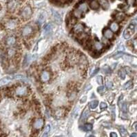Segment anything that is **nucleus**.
<instances>
[{"instance_id": "obj_1", "label": "nucleus", "mask_w": 137, "mask_h": 137, "mask_svg": "<svg viewBox=\"0 0 137 137\" xmlns=\"http://www.w3.org/2000/svg\"><path fill=\"white\" fill-rule=\"evenodd\" d=\"M134 31H135V25L134 24H129L123 32V37L125 39H129L134 35Z\"/></svg>"}, {"instance_id": "obj_2", "label": "nucleus", "mask_w": 137, "mask_h": 137, "mask_svg": "<svg viewBox=\"0 0 137 137\" xmlns=\"http://www.w3.org/2000/svg\"><path fill=\"white\" fill-rule=\"evenodd\" d=\"M32 14V10L31 7L30 6H26L24 8L22 9L21 12V16L22 18H24L25 19H29Z\"/></svg>"}, {"instance_id": "obj_3", "label": "nucleus", "mask_w": 137, "mask_h": 137, "mask_svg": "<svg viewBox=\"0 0 137 137\" xmlns=\"http://www.w3.org/2000/svg\"><path fill=\"white\" fill-rule=\"evenodd\" d=\"M34 32V30L32 26L27 25L24 26L22 30H21V35L22 36L24 37H28L31 36L32 35V33Z\"/></svg>"}, {"instance_id": "obj_4", "label": "nucleus", "mask_w": 137, "mask_h": 137, "mask_svg": "<svg viewBox=\"0 0 137 137\" xmlns=\"http://www.w3.org/2000/svg\"><path fill=\"white\" fill-rule=\"evenodd\" d=\"M19 6L17 0H10L7 4V8L10 12H14Z\"/></svg>"}, {"instance_id": "obj_5", "label": "nucleus", "mask_w": 137, "mask_h": 137, "mask_svg": "<svg viewBox=\"0 0 137 137\" xmlns=\"http://www.w3.org/2000/svg\"><path fill=\"white\" fill-rule=\"evenodd\" d=\"M27 92H28V89L26 87L23 86V85L18 86L15 89V94L19 97H23V96L26 95Z\"/></svg>"}, {"instance_id": "obj_6", "label": "nucleus", "mask_w": 137, "mask_h": 137, "mask_svg": "<svg viewBox=\"0 0 137 137\" xmlns=\"http://www.w3.org/2000/svg\"><path fill=\"white\" fill-rule=\"evenodd\" d=\"M44 121L43 119H37L33 123V128L35 129H40L42 128V127L44 126Z\"/></svg>"}, {"instance_id": "obj_7", "label": "nucleus", "mask_w": 137, "mask_h": 137, "mask_svg": "<svg viewBox=\"0 0 137 137\" xmlns=\"http://www.w3.org/2000/svg\"><path fill=\"white\" fill-rule=\"evenodd\" d=\"M83 31H84V26L81 23H78L74 25V26L73 27V32L75 34H82Z\"/></svg>"}, {"instance_id": "obj_8", "label": "nucleus", "mask_w": 137, "mask_h": 137, "mask_svg": "<svg viewBox=\"0 0 137 137\" xmlns=\"http://www.w3.org/2000/svg\"><path fill=\"white\" fill-rule=\"evenodd\" d=\"M17 39L15 36H9L6 38V44L8 46H13L16 44Z\"/></svg>"}, {"instance_id": "obj_9", "label": "nucleus", "mask_w": 137, "mask_h": 137, "mask_svg": "<svg viewBox=\"0 0 137 137\" xmlns=\"http://www.w3.org/2000/svg\"><path fill=\"white\" fill-rule=\"evenodd\" d=\"M17 19H11L10 20H8L7 22H6V27L8 28V29H15L16 28L17 26Z\"/></svg>"}, {"instance_id": "obj_10", "label": "nucleus", "mask_w": 137, "mask_h": 137, "mask_svg": "<svg viewBox=\"0 0 137 137\" xmlns=\"http://www.w3.org/2000/svg\"><path fill=\"white\" fill-rule=\"evenodd\" d=\"M53 16L54 17V19L56 21V24H60L62 22V18H61V15L59 13V12L56 11V10H53Z\"/></svg>"}, {"instance_id": "obj_11", "label": "nucleus", "mask_w": 137, "mask_h": 137, "mask_svg": "<svg viewBox=\"0 0 137 137\" xmlns=\"http://www.w3.org/2000/svg\"><path fill=\"white\" fill-rule=\"evenodd\" d=\"M93 48L97 52H100L103 48V44L99 41H96L93 44Z\"/></svg>"}, {"instance_id": "obj_12", "label": "nucleus", "mask_w": 137, "mask_h": 137, "mask_svg": "<svg viewBox=\"0 0 137 137\" xmlns=\"http://www.w3.org/2000/svg\"><path fill=\"white\" fill-rule=\"evenodd\" d=\"M50 79V73L48 71H43L41 74V80L43 82H47Z\"/></svg>"}, {"instance_id": "obj_13", "label": "nucleus", "mask_w": 137, "mask_h": 137, "mask_svg": "<svg viewBox=\"0 0 137 137\" xmlns=\"http://www.w3.org/2000/svg\"><path fill=\"white\" fill-rule=\"evenodd\" d=\"M77 9L80 11V12L82 13V14H83L85 12H86L88 11V4H86V3H81L79 5V6L77 7Z\"/></svg>"}, {"instance_id": "obj_14", "label": "nucleus", "mask_w": 137, "mask_h": 137, "mask_svg": "<svg viewBox=\"0 0 137 137\" xmlns=\"http://www.w3.org/2000/svg\"><path fill=\"white\" fill-rule=\"evenodd\" d=\"M103 36L105 38L108 39H112L114 37V33L113 32L110 30V29H105L103 30Z\"/></svg>"}, {"instance_id": "obj_15", "label": "nucleus", "mask_w": 137, "mask_h": 137, "mask_svg": "<svg viewBox=\"0 0 137 137\" xmlns=\"http://www.w3.org/2000/svg\"><path fill=\"white\" fill-rule=\"evenodd\" d=\"M90 7L93 10H98L100 7L99 2L97 0H91L90 2Z\"/></svg>"}, {"instance_id": "obj_16", "label": "nucleus", "mask_w": 137, "mask_h": 137, "mask_svg": "<svg viewBox=\"0 0 137 137\" xmlns=\"http://www.w3.org/2000/svg\"><path fill=\"white\" fill-rule=\"evenodd\" d=\"M17 54V51L16 50L13 48H10L7 50V52H6V55L8 57L10 58H12L13 56H15Z\"/></svg>"}, {"instance_id": "obj_17", "label": "nucleus", "mask_w": 137, "mask_h": 137, "mask_svg": "<svg viewBox=\"0 0 137 137\" xmlns=\"http://www.w3.org/2000/svg\"><path fill=\"white\" fill-rule=\"evenodd\" d=\"M110 28L112 32H117L119 30V25L117 22H112L110 26Z\"/></svg>"}, {"instance_id": "obj_18", "label": "nucleus", "mask_w": 137, "mask_h": 137, "mask_svg": "<svg viewBox=\"0 0 137 137\" xmlns=\"http://www.w3.org/2000/svg\"><path fill=\"white\" fill-rule=\"evenodd\" d=\"M90 115V110H85L84 112H83L81 117V121L82 122H84L87 120V119L88 118Z\"/></svg>"}, {"instance_id": "obj_19", "label": "nucleus", "mask_w": 137, "mask_h": 137, "mask_svg": "<svg viewBox=\"0 0 137 137\" xmlns=\"http://www.w3.org/2000/svg\"><path fill=\"white\" fill-rule=\"evenodd\" d=\"M125 18V15L124 13L123 12H117L116 16H115V19L117 21H121L122 20H123Z\"/></svg>"}, {"instance_id": "obj_20", "label": "nucleus", "mask_w": 137, "mask_h": 137, "mask_svg": "<svg viewBox=\"0 0 137 137\" xmlns=\"http://www.w3.org/2000/svg\"><path fill=\"white\" fill-rule=\"evenodd\" d=\"M99 4L105 10H107L109 8V3L107 0H99Z\"/></svg>"}, {"instance_id": "obj_21", "label": "nucleus", "mask_w": 137, "mask_h": 137, "mask_svg": "<svg viewBox=\"0 0 137 137\" xmlns=\"http://www.w3.org/2000/svg\"><path fill=\"white\" fill-rule=\"evenodd\" d=\"M11 80H12V79H11V78H10V77H4V78L1 79L0 80V85L7 84V83H8L9 82H10Z\"/></svg>"}, {"instance_id": "obj_22", "label": "nucleus", "mask_w": 137, "mask_h": 137, "mask_svg": "<svg viewBox=\"0 0 137 137\" xmlns=\"http://www.w3.org/2000/svg\"><path fill=\"white\" fill-rule=\"evenodd\" d=\"M31 59H32V57H31V56H30V55H26V56H25L24 60V63H23L24 66H26V65H28L30 64V62Z\"/></svg>"}, {"instance_id": "obj_23", "label": "nucleus", "mask_w": 137, "mask_h": 137, "mask_svg": "<svg viewBox=\"0 0 137 137\" xmlns=\"http://www.w3.org/2000/svg\"><path fill=\"white\" fill-rule=\"evenodd\" d=\"M119 132H120V134H121V137H127L128 135V133L127 130L124 128H123V127L119 129Z\"/></svg>"}, {"instance_id": "obj_24", "label": "nucleus", "mask_w": 137, "mask_h": 137, "mask_svg": "<svg viewBox=\"0 0 137 137\" xmlns=\"http://www.w3.org/2000/svg\"><path fill=\"white\" fill-rule=\"evenodd\" d=\"M98 105H99V102H98V101H93L90 103V108L92 110L96 109Z\"/></svg>"}, {"instance_id": "obj_25", "label": "nucleus", "mask_w": 137, "mask_h": 137, "mask_svg": "<svg viewBox=\"0 0 137 137\" xmlns=\"http://www.w3.org/2000/svg\"><path fill=\"white\" fill-rule=\"evenodd\" d=\"M82 15H83V14H82L77 8H76V9L74 10V12H73V15H74V17H77V18H81Z\"/></svg>"}, {"instance_id": "obj_26", "label": "nucleus", "mask_w": 137, "mask_h": 137, "mask_svg": "<svg viewBox=\"0 0 137 137\" xmlns=\"http://www.w3.org/2000/svg\"><path fill=\"white\" fill-rule=\"evenodd\" d=\"M133 86V83L132 81H128L126 83H125V85H123V88L125 90H128V89H131Z\"/></svg>"}, {"instance_id": "obj_27", "label": "nucleus", "mask_w": 137, "mask_h": 137, "mask_svg": "<svg viewBox=\"0 0 137 137\" xmlns=\"http://www.w3.org/2000/svg\"><path fill=\"white\" fill-rule=\"evenodd\" d=\"M92 129V125L90 123H86L83 126V130L85 131H90Z\"/></svg>"}, {"instance_id": "obj_28", "label": "nucleus", "mask_w": 137, "mask_h": 137, "mask_svg": "<svg viewBox=\"0 0 137 137\" xmlns=\"http://www.w3.org/2000/svg\"><path fill=\"white\" fill-rule=\"evenodd\" d=\"M51 29H52V26H51L50 24H48L44 26V32H46V33H48V32H50Z\"/></svg>"}, {"instance_id": "obj_29", "label": "nucleus", "mask_w": 137, "mask_h": 137, "mask_svg": "<svg viewBox=\"0 0 137 137\" xmlns=\"http://www.w3.org/2000/svg\"><path fill=\"white\" fill-rule=\"evenodd\" d=\"M45 21V16L44 14H41L39 17V18H38V23L39 24H42Z\"/></svg>"}, {"instance_id": "obj_30", "label": "nucleus", "mask_w": 137, "mask_h": 137, "mask_svg": "<svg viewBox=\"0 0 137 137\" xmlns=\"http://www.w3.org/2000/svg\"><path fill=\"white\" fill-rule=\"evenodd\" d=\"M102 72L103 73H105V74H110V73H111V69L110 68V67L108 66H104L103 68H102Z\"/></svg>"}, {"instance_id": "obj_31", "label": "nucleus", "mask_w": 137, "mask_h": 137, "mask_svg": "<svg viewBox=\"0 0 137 137\" xmlns=\"http://www.w3.org/2000/svg\"><path fill=\"white\" fill-rule=\"evenodd\" d=\"M119 76L120 77L121 79H125V72L124 70H121L119 72Z\"/></svg>"}, {"instance_id": "obj_32", "label": "nucleus", "mask_w": 137, "mask_h": 137, "mask_svg": "<svg viewBox=\"0 0 137 137\" xmlns=\"http://www.w3.org/2000/svg\"><path fill=\"white\" fill-rule=\"evenodd\" d=\"M121 110L123 112H128V105L126 103H123L121 106Z\"/></svg>"}, {"instance_id": "obj_33", "label": "nucleus", "mask_w": 137, "mask_h": 137, "mask_svg": "<svg viewBox=\"0 0 137 137\" xmlns=\"http://www.w3.org/2000/svg\"><path fill=\"white\" fill-rule=\"evenodd\" d=\"M127 4L129 5V6H134L136 4V0H127Z\"/></svg>"}, {"instance_id": "obj_34", "label": "nucleus", "mask_w": 137, "mask_h": 137, "mask_svg": "<svg viewBox=\"0 0 137 137\" xmlns=\"http://www.w3.org/2000/svg\"><path fill=\"white\" fill-rule=\"evenodd\" d=\"M97 92L99 93H100V94L103 93L105 92V87H104V86H100V87H99L98 89H97Z\"/></svg>"}, {"instance_id": "obj_35", "label": "nucleus", "mask_w": 137, "mask_h": 137, "mask_svg": "<svg viewBox=\"0 0 137 137\" xmlns=\"http://www.w3.org/2000/svg\"><path fill=\"white\" fill-rule=\"evenodd\" d=\"M124 55V54L122 53V52H119V53H117L115 55H114V58L116 59H119V58H120V57H121L122 56H123Z\"/></svg>"}, {"instance_id": "obj_36", "label": "nucleus", "mask_w": 137, "mask_h": 137, "mask_svg": "<svg viewBox=\"0 0 137 137\" xmlns=\"http://www.w3.org/2000/svg\"><path fill=\"white\" fill-rule=\"evenodd\" d=\"M107 107H108V105L104 102H102L100 103V109L101 110H105V108H107Z\"/></svg>"}, {"instance_id": "obj_37", "label": "nucleus", "mask_w": 137, "mask_h": 137, "mask_svg": "<svg viewBox=\"0 0 137 137\" xmlns=\"http://www.w3.org/2000/svg\"><path fill=\"white\" fill-rule=\"evenodd\" d=\"M112 86H113L112 82H111V81H108V82L106 83V88L108 89H111L112 88Z\"/></svg>"}, {"instance_id": "obj_38", "label": "nucleus", "mask_w": 137, "mask_h": 137, "mask_svg": "<svg viewBox=\"0 0 137 137\" xmlns=\"http://www.w3.org/2000/svg\"><path fill=\"white\" fill-rule=\"evenodd\" d=\"M97 81L99 84H102L103 83V78L101 76H98L97 77Z\"/></svg>"}, {"instance_id": "obj_39", "label": "nucleus", "mask_w": 137, "mask_h": 137, "mask_svg": "<svg viewBox=\"0 0 137 137\" xmlns=\"http://www.w3.org/2000/svg\"><path fill=\"white\" fill-rule=\"evenodd\" d=\"M123 57H124V59H125V61H132V57L131 56H129V55H124L123 56Z\"/></svg>"}, {"instance_id": "obj_40", "label": "nucleus", "mask_w": 137, "mask_h": 137, "mask_svg": "<svg viewBox=\"0 0 137 137\" xmlns=\"http://www.w3.org/2000/svg\"><path fill=\"white\" fill-rule=\"evenodd\" d=\"M110 109H111V112L112 113L113 119H114V117H115V108H114V107H112V108H110Z\"/></svg>"}, {"instance_id": "obj_41", "label": "nucleus", "mask_w": 137, "mask_h": 137, "mask_svg": "<svg viewBox=\"0 0 137 137\" xmlns=\"http://www.w3.org/2000/svg\"><path fill=\"white\" fill-rule=\"evenodd\" d=\"M99 71V68L95 69V70H94V72H93V73H92V74L91 77H94V75H96V74H97V73H98Z\"/></svg>"}, {"instance_id": "obj_42", "label": "nucleus", "mask_w": 137, "mask_h": 137, "mask_svg": "<svg viewBox=\"0 0 137 137\" xmlns=\"http://www.w3.org/2000/svg\"><path fill=\"white\" fill-rule=\"evenodd\" d=\"M15 79H24V76H23V75H21V74H18V75H16V76H15Z\"/></svg>"}, {"instance_id": "obj_43", "label": "nucleus", "mask_w": 137, "mask_h": 137, "mask_svg": "<svg viewBox=\"0 0 137 137\" xmlns=\"http://www.w3.org/2000/svg\"><path fill=\"white\" fill-rule=\"evenodd\" d=\"M86 99H87V97H83V98L81 99V101H80L81 103H85V102L86 101Z\"/></svg>"}, {"instance_id": "obj_44", "label": "nucleus", "mask_w": 137, "mask_h": 137, "mask_svg": "<svg viewBox=\"0 0 137 137\" xmlns=\"http://www.w3.org/2000/svg\"><path fill=\"white\" fill-rule=\"evenodd\" d=\"M45 131H46V132H49L50 131V126L49 125H47V126H46V128Z\"/></svg>"}, {"instance_id": "obj_45", "label": "nucleus", "mask_w": 137, "mask_h": 137, "mask_svg": "<svg viewBox=\"0 0 137 137\" xmlns=\"http://www.w3.org/2000/svg\"><path fill=\"white\" fill-rule=\"evenodd\" d=\"M48 133L49 132H46V131H45L44 133L43 134V135H42V137H48Z\"/></svg>"}, {"instance_id": "obj_46", "label": "nucleus", "mask_w": 137, "mask_h": 137, "mask_svg": "<svg viewBox=\"0 0 137 137\" xmlns=\"http://www.w3.org/2000/svg\"><path fill=\"white\" fill-rule=\"evenodd\" d=\"M110 137H117V133H115V132H112V133H110Z\"/></svg>"}, {"instance_id": "obj_47", "label": "nucleus", "mask_w": 137, "mask_h": 137, "mask_svg": "<svg viewBox=\"0 0 137 137\" xmlns=\"http://www.w3.org/2000/svg\"><path fill=\"white\" fill-rule=\"evenodd\" d=\"M130 137H137V134L132 133L131 135H130Z\"/></svg>"}, {"instance_id": "obj_48", "label": "nucleus", "mask_w": 137, "mask_h": 137, "mask_svg": "<svg viewBox=\"0 0 137 137\" xmlns=\"http://www.w3.org/2000/svg\"><path fill=\"white\" fill-rule=\"evenodd\" d=\"M119 50H124V47H123V46H121Z\"/></svg>"}, {"instance_id": "obj_49", "label": "nucleus", "mask_w": 137, "mask_h": 137, "mask_svg": "<svg viewBox=\"0 0 137 137\" xmlns=\"http://www.w3.org/2000/svg\"><path fill=\"white\" fill-rule=\"evenodd\" d=\"M135 129H136V130L137 131V125H135Z\"/></svg>"}, {"instance_id": "obj_50", "label": "nucleus", "mask_w": 137, "mask_h": 137, "mask_svg": "<svg viewBox=\"0 0 137 137\" xmlns=\"http://www.w3.org/2000/svg\"><path fill=\"white\" fill-rule=\"evenodd\" d=\"M89 137H94L93 135H90V136H89Z\"/></svg>"}, {"instance_id": "obj_51", "label": "nucleus", "mask_w": 137, "mask_h": 137, "mask_svg": "<svg viewBox=\"0 0 137 137\" xmlns=\"http://www.w3.org/2000/svg\"><path fill=\"white\" fill-rule=\"evenodd\" d=\"M61 137V136H60V137Z\"/></svg>"}, {"instance_id": "obj_52", "label": "nucleus", "mask_w": 137, "mask_h": 137, "mask_svg": "<svg viewBox=\"0 0 137 137\" xmlns=\"http://www.w3.org/2000/svg\"><path fill=\"white\" fill-rule=\"evenodd\" d=\"M120 1H122V0H120Z\"/></svg>"}]
</instances>
